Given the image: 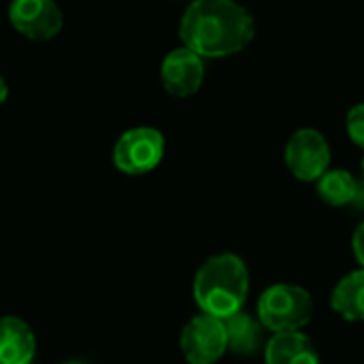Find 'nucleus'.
Returning a JSON list of instances; mask_svg holds the SVG:
<instances>
[{"instance_id":"nucleus-1","label":"nucleus","mask_w":364,"mask_h":364,"mask_svg":"<svg viewBox=\"0 0 364 364\" xmlns=\"http://www.w3.org/2000/svg\"><path fill=\"white\" fill-rule=\"evenodd\" d=\"M256 26L245 6L235 0H194L181 17L179 34L200 58H224L245 49Z\"/></svg>"},{"instance_id":"nucleus-2","label":"nucleus","mask_w":364,"mask_h":364,"mask_svg":"<svg viewBox=\"0 0 364 364\" xmlns=\"http://www.w3.org/2000/svg\"><path fill=\"white\" fill-rule=\"evenodd\" d=\"M250 292L245 262L235 254L209 258L194 277V299L203 314L226 320L241 311Z\"/></svg>"},{"instance_id":"nucleus-3","label":"nucleus","mask_w":364,"mask_h":364,"mask_svg":"<svg viewBox=\"0 0 364 364\" xmlns=\"http://www.w3.org/2000/svg\"><path fill=\"white\" fill-rule=\"evenodd\" d=\"M311 294L301 286L277 284L267 288L258 299V320L275 335L303 328L311 320Z\"/></svg>"},{"instance_id":"nucleus-4","label":"nucleus","mask_w":364,"mask_h":364,"mask_svg":"<svg viewBox=\"0 0 364 364\" xmlns=\"http://www.w3.org/2000/svg\"><path fill=\"white\" fill-rule=\"evenodd\" d=\"M164 156V136L156 128H132L124 132L113 147V164L126 175H145L154 171Z\"/></svg>"},{"instance_id":"nucleus-5","label":"nucleus","mask_w":364,"mask_h":364,"mask_svg":"<svg viewBox=\"0 0 364 364\" xmlns=\"http://www.w3.org/2000/svg\"><path fill=\"white\" fill-rule=\"evenodd\" d=\"M181 354L188 364H215L228 350V333L224 320L200 314L181 331Z\"/></svg>"},{"instance_id":"nucleus-6","label":"nucleus","mask_w":364,"mask_h":364,"mask_svg":"<svg viewBox=\"0 0 364 364\" xmlns=\"http://www.w3.org/2000/svg\"><path fill=\"white\" fill-rule=\"evenodd\" d=\"M286 164L301 181H318L331 164V147L322 132L303 128L286 145Z\"/></svg>"},{"instance_id":"nucleus-7","label":"nucleus","mask_w":364,"mask_h":364,"mask_svg":"<svg viewBox=\"0 0 364 364\" xmlns=\"http://www.w3.org/2000/svg\"><path fill=\"white\" fill-rule=\"evenodd\" d=\"M9 19L19 34L32 41H49L62 30V13L53 0H13Z\"/></svg>"},{"instance_id":"nucleus-8","label":"nucleus","mask_w":364,"mask_h":364,"mask_svg":"<svg viewBox=\"0 0 364 364\" xmlns=\"http://www.w3.org/2000/svg\"><path fill=\"white\" fill-rule=\"evenodd\" d=\"M203 79H205L203 58L188 47L171 51L162 62V83L171 96L177 98L192 96L194 92H198Z\"/></svg>"},{"instance_id":"nucleus-9","label":"nucleus","mask_w":364,"mask_h":364,"mask_svg":"<svg viewBox=\"0 0 364 364\" xmlns=\"http://www.w3.org/2000/svg\"><path fill=\"white\" fill-rule=\"evenodd\" d=\"M34 354L36 339L30 326L15 316H6L0 326V363L30 364Z\"/></svg>"},{"instance_id":"nucleus-10","label":"nucleus","mask_w":364,"mask_h":364,"mask_svg":"<svg viewBox=\"0 0 364 364\" xmlns=\"http://www.w3.org/2000/svg\"><path fill=\"white\" fill-rule=\"evenodd\" d=\"M267 364H320V356L309 337L299 331L277 333L267 343Z\"/></svg>"},{"instance_id":"nucleus-11","label":"nucleus","mask_w":364,"mask_h":364,"mask_svg":"<svg viewBox=\"0 0 364 364\" xmlns=\"http://www.w3.org/2000/svg\"><path fill=\"white\" fill-rule=\"evenodd\" d=\"M331 305L341 318L350 322H364V269L346 275L335 286Z\"/></svg>"},{"instance_id":"nucleus-12","label":"nucleus","mask_w":364,"mask_h":364,"mask_svg":"<svg viewBox=\"0 0 364 364\" xmlns=\"http://www.w3.org/2000/svg\"><path fill=\"white\" fill-rule=\"evenodd\" d=\"M228 333V350L239 356H250L258 350L262 339V322L245 311H239L224 320Z\"/></svg>"},{"instance_id":"nucleus-13","label":"nucleus","mask_w":364,"mask_h":364,"mask_svg":"<svg viewBox=\"0 0 364 364\" xmlns=\"http://www.w3.org/2000/svg\"><path fill=\"white\" fill-rule=\"evenodd\" d=\"M358 183L352 177V173L348 171H326L320 179H318V194L324 203L333 205V207H343L350 205L358 198Z\"/></svg>"},{"instance_id":"nucleus-14","label":"nucleus","mask_w":364,"mask_h":364,"mask_svg":"<svg viewBox=\"0 0 364 364\" xmlns=\"http://www.w3.org/2000/svg\"><path fill=\"white\" fill-rule=\"evenodd\" d=\"M348 134L358 147L364 149V105H356L348 113Z\"/></svg>"},{"instance_id":"nucleus-15","label":"nucleus","mask_w":364,"mask_h":364,"mask_svg":"<svg viewBox=\"0 0 364 364\" xmlns=\"http://www.w3.org/2000/svg\"><path fill=\"white\" fill-rule=\"evenodd\" d=\"M352 250H354V256H356V260L363 264L364 269V222L356 228V232H354V239H352Z\"/></svg>"},{"instance_id":"nucleus-16","label":"nucleus","mask_w":364,"mask_h":364,"mask_svg":"<svg viewBox=\"0 0 364 364\" xmlns=\"http://www.w3.org/2000/svg\"><path fill=\"white\" fill-rule=\"evenodd\" d=\"M62 364H83V363H62Z\"/></svg>"},{"instance_id":"nucleus-17","label":"nucleus","mask_w":364,"mask_h":364,"mask_svg":"<svg viewBox=\"0 0 364 364\" xmlns=\"http://www.w3.org/2000/svg\"><path fill=\"white\" fill-rule=\"evenodd\" d=\"M363 173H364V160H363Z\"/></svg>"}]
</instances>
